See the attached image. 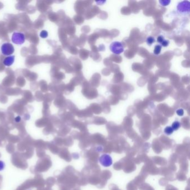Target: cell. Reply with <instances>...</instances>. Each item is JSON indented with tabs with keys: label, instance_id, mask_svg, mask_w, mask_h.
Masks as SVG:
<instances>
[{
	"label": "cell",
	"instance_id": "ba28073f",
	"mask_svg": "<svg viewBox=\"0 0 190 190\" xmlns=\"http://www.w3.org/2000/svg\"><path fill=\"white\" fill-rule=\"evenodd\" d=\"M164 132L166 134L170 136L172 134H173V133L174 132V131L173 130L171 126H167L165 128V129H164Z\"/></svg>",
	"mask_w": 190,
	"mask_h": 190
},
{
	"label": "cell",
	"instance_id": "8992f818",
	"mask_svg": "<svg viewBox=\"0 0 190 190\" xmlns=\"http://www.w3.org/2000/svg\"><path fill=\"white\" fill-rule=\"evenodd\" d=\"M15 56H9L6 57L3 61V64L6 66H11L15 61Z\"/></svg>",
	"mask_w": 190,
	"mask_h": 190
},
{
	"label": "cell",
	"instance_id": "7c38bea8",
	"mask_svg": "<svg viewBox=\"0 0 190 190\" xmlns=\"http://www.w3.org/2000/svg\"><path fill=\"white\" fill-rule=\"evenodd\" d=\"M159 2L162 6H167L170 3V1H160Z\"/></svg>",
	"mask_w": 190,
	"mask_h": 190
},
{
	"label": "cell",
	"instance_id": "4fadbf2b",
	"mask_svg": "<svg viewBox=\"0 0 190 190\" xmlns=\"http://www.w3.org/2000/svg\"><path fill=\"white\" fill-rule=\"evenodd\" d=\"M176 113L179 116H182L184 114V109H178L176 111Z\"/></svg>",
	"mask_w": 190,
	"mask_h": 190
},
{
	"label": "cell",
	"instance_id": "8fae6325",
	"mask_svg": "<svg viewBox=\"0 0 190 190\" xmlns=\"http://www.w3.org/2000/svg\"><path fill=\"white\" fill-rule=\"evenodd\" d=\"M40 35V37L42 38H47L48 36V33L46 31L43 30V31L41 32Z\"/></svg>",
	"mask_w": 190,
	"mask_h": 190
},
{
	"label": "cell",
	"instance_id": "6da1fadb",
	"mask_svg": "<svg viewBox=\"0 0 190 190\" xmlns=\"http://www.w3.org/2000/svg\"><path fill=\"white\" fill-rule=\"evenodd\" d=\"M99 162L102 166L104 167H109L113 164V159L109 154L105 153L100 156Z\"/></svg>",
	"mask_w": 190,
	"mask_h": 190
},
{
	"label": "cell",
	"instance_id": "9a60e30c",
	"mask_svg": "<svg viewBox=\"0 0 190 190\" xmlns=\"http://www.w3.org/2000/svg\"><path fill=\"white\" fill-rule=\"evenodd\" d=\"M169 44H170V41L169 40H165L162 43H161V45L163 47H167L169 45Z\"/></svg>",
	"mask_w": 190,
	"mask_h": 190
},
{
	"label": "cell",
	"instance_id": "5b68a950",
	"mask_svg": "<svg viewBox=\"0 0 190 190\" xmlns=\"http://www.w3.org/2000/svg\"><path fill=\"white\" fill-rule=\"evenodd\" d=\"M190 3L189 1H182L178 3V10L180 13H185L190 12Z\"/></svg>",
	"mask_w": 190,
	"mask_h": 190
},
{
	"label": "cell",
	"instance_id": "3957f363",
	"mask_svg": "<svg viewBox=\"0 0 190 190\" xmlns=\"http://www.w3.org/2000/svg\"><path fill=\"white\" fill-rule=\"evenodd\" d=\"M25 41V35L21 32H14L12 36V41L14 44L16 45H21L24 44Z\"/></svg>",
	"mask_w": 190,
	"mask_h": 190
},
{
	"label": "cell",
	"instance_id": "52a82bcc",
	"mask_svg": "<svg viewBox=\"0 0 190 190\" xmlns=\"http://www.w3.org/2000/svg\"><path fill=\"white\" fill-rule=\"evenodd\" d=\"M181 127V123L179 121H175L172 124L171 127L172 128L173 130L175 131H177L178 129Z\"/></svg>",
	"mask_w": 190,
	"mask_h": 190
},
{
	"label": "cell",
	"instance_id": "7a4b0ae2",
	"mask_svg": "<svg viewBox=\"0 0 190 190\" xmlns=\"http://www.w3.org/2000/svg\"><path fill=\"white\" fill-rule=\"evenodd\" d=\"M109 48L111 51L116 55H119L124 51V48L120 42L115 41L110 45Z\"/></svg>",
	"mask_w": 190,
	"mask_h": 190
},
{
	"label": "cell",
	"instance_id": "5bb4252c",
	"mask_svg": "<svg viewBox=\"0 0 190 190\" xmlns=\"http://www.w3.org/2000/svg\"><path fill=\"white\" fill-rule=\"evenodd\" d=\"M5 164L3 161L0 160V171H3L5 169Z\"/></svg>",
	"mask_w": 190,
	"mask_h": 190
},
{
	"label": "cell",
	"instance_id": "30bf717a",
	"mask_svg": "<svg viewBox=\"0 0 190 190\" xmlns=\"http://www.w3.org/2000/svg\"><path fill=\"white\" fill-rule=\"evenodd\" d=\"M146 41H147V43L149 45H152L155 42V39L152 36H149L148 38H147Z\"/></svg>",
	"mask_w": 190,
	"mask_h": 190
},
{
	"label": "cell",
	"instance_id": "e0dca14e",
	"mask_svg": "<svg viewBox=\"0 0 190 190\" xmlns=\"http://www.w3.org/2000/svg\"><path fill=\"white\" fill-rule=\"evenodd\" d=\"M20 120H21V118H20V117H17L15 118V121H16V122H20Z\"/></svg>",
	"mask_w": 190,
	"mask_h": 190
},
{
	"label": "cell",
	"instance_id": "277c9868",
	"mask_svg": "<svg viewBox=\"0 0 190 190\" xmlns=\"http://www.w3.org/2000/svg\"><path fill=\"white\" fill-rule=\"evenodd\" d=\"M1 52L4 55L10 56L12 55L15 51L13 45L8 43H4L1 46Z\"/></svg>",
	"mask_w": 190,
	"mask_h": 190
},
{
	"label": "cell",
	"instance_id": "2e32d148",
	"mask_svg": "<svg viewBox=\"0 0 190 190\" xmlns=\"http://www.w3.org/2000/svg\"><path fill=\"white\" fill-rule=\"evenodd\" d=\"M164 40H165V38H164V37H163V36H162V35L159 36V37L157 38V42H158L159 43H160V44H161V43H162Z\"/></svg>",
	"mask_w": 190,
	"mask_h": 190
},
{
	"label": "cell",
	"instance_id": "9c48e42d",
	"mask_svg": "<svg viewBox=\"0 0 190 190\" xmlns=\"http://www.w3.org/2000/svg\"><path fill=\"white\" fill-rule=\"evenodd\" d=\"M161 49H162V46L160 45H156L154 48V54L156 55H158L161 51Z\"/></svg>",
	"mask_w": 190,
	"mask_h": 190
}]
</instances>
